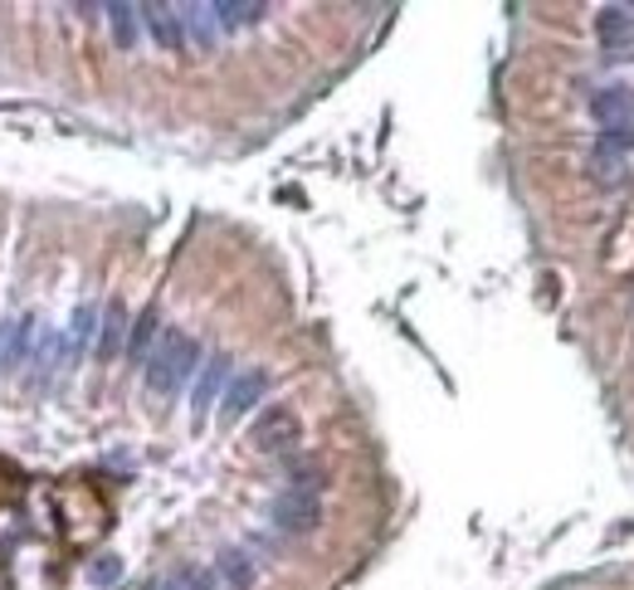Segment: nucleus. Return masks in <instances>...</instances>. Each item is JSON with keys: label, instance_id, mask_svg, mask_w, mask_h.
I'll list each match as a JSON object with an SVG mask.
<instances>
[{"label": "nucleus", "instance_id": "obj_1", "mask_svg": "<svg viewBox=\"0 0 634 590\" xmlns=\"http://www.w3.org/2000/svg\"><path fill=\"white\" fill-rule=\"evenodd\" d=\"M196 361H200V347H196V337H186V332H162V342H156V351L146 357V391L152 395H176L181 385H186V376L196 371Z\"/></svg>", "mask_w": 634, "mask_h": 590}, {"label": "nucleus", "instance_id": "obj_2", "mask_svg": "<svg viewBox=\"0 0 634 590\" xmlns=\"http://www.w3.org/2000/svg\"><path fill=\"white\" fill-rule=\"evenodd\" d=\"M269 522H274L283 537H308V532H317V522H323V493L288 483L274 503H269Z\"/></svg>", "mask_w": 634, "mask_h": 590}, {"label": "nucleus", "instance_id": "obj_3", "mask_svg": "<svg viewBox=\"0 0 634 590\" xmlns=\"http://www.w3.org/2000/svg\"><path fill=\"white\" fill-rule=\"evenodd\" d=\"M298 439H303V419L293 415L288 405H264L259 419L249 425V445L259 454H288V449H298Z\"/></svg>", "mask_w": 634, "mask_h": 590}, {"label": "nucleus", "instance_id": "obj_4", "mask_svg": "<svg viewBox=\"0 0 634 590\" xmlns=\"http://www.w3.org/2000/svg\"><path fill=\"white\" fill-rule=\"evenodd\" d=\"M264 391H269V376L259 367H249L240 371V376H230V385H225V395H220V425L230 429V425H240V419L254 411L259 401H264Z\"/></svg>", "mask_w": 634, "mask_h": 590}, {"label": "nucleus", "instance_id": "obj_5", "mask_svg": "<svg viewBox=\"0 0 634 590\" xmlns=\"http://www.w3.org/2000/svg\"><path fill=\"white\" fill-rule=\"evenodd\" d=\"M595 35H600V50L610 54V59H630L634 50V10L625 6H605L595 20Z\"/></svg>", "mask_w": 634, "mask_h": 590}, {"label": "nucleus", "instance_id": "obj_6", "mask_svg": "<svg viewBox=\"0 0 634 590\" xmlns=\"http://www.w3.org/2000/svg\"><path fill=\"white\" fill-rule=\"evenodd\" d=\"M225 385H230V357H210V367L200 371V381H196V395H190V415H196V425H206L210 405H220Z\"/></svg>", "mask_w": 634, "mask_h": 590}, {"label": "nucleus", "instance_id": "obj_7", "mask_svg": "<svg viewBox=\"0 0 634 590\" xmlns=\"http://www.w3.org/2000/svg\"><path fill=\"white\" fill-rule=\"evenodd\" d=\"M215 576H220L230 590H249L259 581V561H254V551L249 547H225L220 551V561H215Z\"/></svg>", "mask_w": 634, "mask_h": 590}, {"label": "nucleus", "instance_id": "obj_8", "mask_svg": "<svg viewBox=\"0 0 634 590\" xmlns=\"http://www.w3.org/2000/svg\"><path fill=\"white\" fill-rule=\"evenodd\" d=\"M142 25L152 30V40L162 44V50H181V44H186V30H181L176 6H142Z\"/></svg>", "mask_w": 634, "mask_h": 590}, {"label": "nucleus", "instance_id": "obj_9", "mask_svg": "<svg viewBox=\"0 0 634 590\" xmlns=\"http://www.w3.org/2000/svg\"><path fill=\"white\" fill-rule=\"evenodd\" d=\"M128 308L122 303H108L103 308V323H98V361H112L122 347H128Z\"/></svg>", "mask_w": 634, "mask_h": 590}, {"label": "nucleus", "instance_id": "obj_10", "mask_svg": "<svg viewBox=\"0 0 634 590\" xmlns=\"http://www.w3.org/2000/svg\"><path fill=\"white\" fill-rule=\"evenodd\" d=\"M591 112H595V122H605V128L634 122V88H600L591 98Z\"/></svg>", "mask_w": 634, "mask_h": 590}, {"label": "nucleus", "instance_id": "obj_11", "mask_svg": "<svg viewBox=\"0 0 634 590\" xmlns=\"http://www.w3.org/2000/svg\"><path fill=\"white\" fill-rule=\"evenodd\" d=\"M30 337H35V317H10V323L0 327V371H10V367L25 361Z\"/></svg>", "mask_w": 634, "mask_h": 590}, {"label": "nucleus", "instance_id": "obj_12", "mask_svg": "<svg viewBox=\"0 0 634 590\" xmlns=\"http://www.w3.org/2000/svg\"><path fill=\"white\" fill-rule=\"evenodd\" d=\"M210 15L220 30H244V25H259L269 15V6L264 0H215Z\"/></svg>", "mask_w": 634, "mask_h": 590}, {"label": "nucleus", "instance_id": "obj_13", "mask_svg": "<svg viewBox=\"0 0 634 590\" xmlns=\"http://www.w3.org/2000/svg\"><path fill=\"white\" fill-rule=\"evenodd\" d=\"M108 25H112V40H118V50H138V35H142V6H122V0H112L103 10Z\"/></svg>", "mask_w": 634, "mask_h": 590}, {"label": "nucleus", "instance_id": "obj_14", "mask_svg": "<svg viewBox=\"0 0 634 590\" xmlns=\"http://www.w3.org/2000/svg\"><path fill=\"white\" fill-rule=\"evenodd\" d=\"M146 590H215V571L210 566H181V571L162 576V581H152Z\"/></svg>", "mask_w": 634, "mask_h": 590}, {"label": "nucleus", "instance_id": "obj_15", "mask_svg": "<svg viewBox=\"0 0 634 590\" xmlns=\"http://www.w3.org/2000/svg\"><path fill=\"white\" fill-rule=\"evenodd\" d=\"M181 30H186L190 40L200 44V50H210L215 44V15H210V6H181Z\"/></svg>", "mask_w": 634, "mask_h": 590}, {"label": "nucleus", "instance_id": "obj_16", "mask_svg": "<svg viewBox=\"0 0 634 590\" xmlns=\"http://www.w3.org/2000/svg\"><path fill=\"white\" fill-rule=\"evenodd\" d=\"M152 337H156V313L146 308L138 323H132V332H128V357H132V361H146V347H152Z\"/></svg>", "mask_w": 634, "mask_h": 590}, {"label": "nucleus", "instance_id": "obj_17", "mask_svg": "<svg viewBox=\"0 0 634 590\" xmlns=\"http://www.w3.org/2000/svg\"><path fill=\"white\" fill-rule=\"evenodd\" d=\"M94 327H98V317H94V308L84 303V308L74 313V327H69V361L78 357V351H84V342H88V332H94Z\"/></svg>", "mask_w": 634, "mask_h": 590}, {"label": "nucleus", "instance_id": "obj_18", "mask_svg": "<svg viewBox=\"0 0 634 590\" xmlns=\"http://www.w3.org/2000/svg\"><path fill=\"white\" fill-rule=\"evenodd\" d=\"M600 146L605 152H625V146H634V122H620V128H605V138H600Z\"/></svg>", "mask_w": 634, "mask_h": 590}, {"label": "nucleus", "instance_id": "obj_19", "mask_svg": "<svg viewBox=\"0 0 634 590\" xmlns=\"http://www.w3.org/2000/svg\"><path fill=\"white\" fill-rule=\"evenodd\" d=\"M88 576H94V586H112L122 576V561H118V556H98V566Z\"/></svg>", "mask_w": 634, "mask_h": 590}, {"label": "nucleus", "instance_id": "obj_20", "mask_svg": "<svg viewBox=\"0 0 634 590\" xmlns=\"http://www.w3.org/2000/svg\"><path fill=\"white\" fill-rule=\"evenodd\" d=\"M591 166H595V176H600V181H620V172H625V162H620V156H610L605 146L595 152V162H591Z\"/></svg>", "mask_w": 634, "mask_h": 590}]
</instances>
